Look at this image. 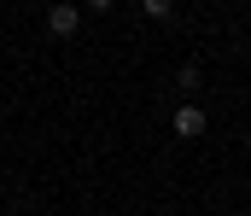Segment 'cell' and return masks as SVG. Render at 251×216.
<instances>
[{
	"instance_id": "cell-1",
	"label": "cell",
	"mask_w": 251,
	"mask_h": 216,
	"mask_svg": "<svg viewBox=\"0 0 251 216\" xmlns=\"http://www.w3.org/2000/svg\"><path fill=\"white\" fill-rule=\"evenodd\" d=\"M76 24H82V12H76L70 0H59V6H47V29H53L59 41H70V35H76Z\"/></svg>"
},
{
	"instance_id": "cell-2",
	"label": "cell",
	"mask_w": 251,
	"mask_h": 216,
	"mask_svg": "<svg viewBox=\"0 0 251 216\" xmlns=\"http://www.w3.org/2000/svg\"><path fill=\"white\" fill-rule=\"evenodd\" d=\"M176 135H181V141H199V135H204V105H181V111H176Z\"/></svg>"
},
{
	"instance_id": "cell-3",
	"label": "cell",
	"mask_w": 251,
	"mask_h": 216,
	"mask_svg": "<svg viewBox=\"0 0 251 216\" xmlns=\"http://www.w3.org/2000/svg\"><path fill=\"white\" fill-rule=\"evenodd\" d=\"M140 12H146V18H170L176 6H170V0H140Z\"/></svg>"
},
{
	"instance_id": "cell-4",
	"label": "cell",
	"mask_w": 251,
	"mask_h": 216,
	"mask_svg": "<svg viewBox=\"0 0 251 216\" xmlns=\"http://www.w3.org/2000/svg\"><path fill=\"white\" fill-rule=\"evenodd\" d=\"M199 82H204V71H199V65H181V88H187V94L199 88Z\"/></svg>"
}]
</instances>
